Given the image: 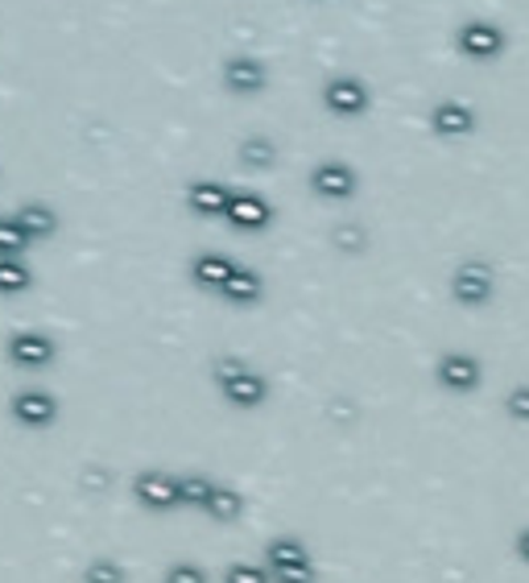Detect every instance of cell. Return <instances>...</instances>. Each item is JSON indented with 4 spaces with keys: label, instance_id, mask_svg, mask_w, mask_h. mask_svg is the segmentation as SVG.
Here are the masks:
<instances>
[{
    "label": "cell",
    "instance_id": "obj_1",
    "mask_svg": "<svg viewBox=\"0 0 529 583\" xmlns=\"http://www.w3.org/2000/svg\"><path fill=\"white\" fill-rule=\"evenodd\" d=\"M216 381H220L223 397H228L236 410H256V406H265V397H269L265 377L253 373V369H244V364L223 361L220 369H216Z\"/></svg>",
    "mask_w": 529,
    "mask_h": 583
},
{
    "label": "cell",
    "instance_id": "obj_2",
    "mask_svg": "<svg viewBox=\"0 0 529 583\" xmlns=\"http://www.w3.org/2000/svg\"><path fill=\"white\" fill-rule=\"evenodd\" d=\"M133 497H137L141 509L150 514H166V509H178L183 505V493H178V476L162 472V468H145L137 481H133Z\"/></svg>",
    "mask_w": 529,
    "mask_h": 583
},
{
    "label": "cell",
    "instance_id": "obj_3",
    "mask_svg": "<svg viewBox=\"0 0 529 583\" xmlns=\"http://www.w3.org/2000/svg\"><path fill=\"white\" fill-rule=\"evenodd\" d=\"M496 290V277L484 261H463L460 270L451 274V294L460 307H484Z\"/></svg>",
    "mask_w": 529,
    "mask_h": 583
},
{
    "label": "cell",
    "instance_id": "obj_4",
    "mask_svg": "<svg viewBox=\"0 0 529 583\" xmlns=\"http://www.w3.org/2000/svg\"><path fill=\"white\" fill-rule=\"evenodd\" d=\"M58 356V348L46 331H18V336H9V361L18 364V369H46V364Z\"/></svg>",
    "mask_w": 529,
    "mask_h": 583
},
{
    "label": "cell",
    "instance_id": "obj_5",
    "mask_svg": "<svg viewBox=\"0 0 529 583\" xmlns=\"http://www.w3.org/2000/svg\"><path fill=\"white\" fill-rule=\"evenodd\" d=\"M434 377H439V385L451 389V394H472L480 381H484V369H480V361L476 356H467V352H447L443 361H439V369H434Z\"/></svg>",
    "mask_w": 529,
    "mask_h": 583
},
{
    "label": "cell",
    "instance_id": "obj_6",
    "mask_svg": "<svg viewBox=\"0 0 529 583\" xmlns=\"http://www.w3.org/2000/svg\"><path fill=\"white\" fill-rule=\"evenodd\" d=\"M13 418L30 430H46L58 418V402L51 394H42V389H21L13 397Z\"/></svg>",
    "mask_w": 529,
    "mask_h": 583
},
{
    "label": "cell",
    "instance_id": "obj_7",
    "mask_svg": "<svg viewBox=\"0 0 529 583\" xmlns=\"http://www.w3.org/2000/svg\"><path fill=\"white\" fill-rule=\"evenodd\" d=\"M323 100L335 117H360V112L368 108V87L360 84V79L340 75V79H331V84H327Z\"/></svg>",
    "mask_w": 529,
    "mask_h": 583
},
{
    "label": "cell",
    "instance_id": "obj_8",
    "mask_svg": "<svg viewBox=\"0 0 529 583\" xmlns=\"http://www.w3.org/2000/svg\"><path fill=\"white\" fill-rule=\"evenodd\" d=\"M460 51L472 58H496L505 51V34L496 30L493 21H467L460 30Z\"/></svg>",
    "mask_w": 529,
    "mask_h": 583
},
{
    "label": "cell",
    "instance_id": "obj_9",
    "mask_svg": "<svg viewBox=\"0 0 529 583\" xmlns=\"http://www.w3.org/2000/svg\"><path fill=\"white\" fill-rule=\"evenodd\" d=\"M310 187L319 190L323 199H348L356 190V174H352V166H343V162H323L315 170V178H310Z\"/></svg>",
    "mask_w": 529,
    "mask_h": 583
},
{
    "label": "cell",
    "instance_id": "obj_10",
    "mask_svg": "<svg viewBox=\"0 0 529 583\" xmlns=\"http://www.w3.org/2000/svg\"><path fill=\"white\" fill-rule=\"evenodd\" d=\"M430 124H434V133H439V138H467V133H472V124H476V112L460 100H447V103L434 108Z\"/></svg>",
    "mask_w": 529,
    "mask_h": 583
},
{
    "label": "cell",
    "instance_id": "obj_11",
    "mask_svg": "<svg viewBox=\"0 0 529 583\" xmlns=\"http://www.w3.org/2000/svg\"><path fill=\"white\" fill-rule=\"evenodd\" d=\"M310 563V550L302 538H294V534H282V538H274L269 547H265V566L269 571H286V566H302Z\"/></svg>",
    "mask_w": 529,
    "mask_h": 583
},
{
    "label": "cell",
    "instance_id": "obj_12",
    "mask_svg": "<svg viewBox=\"0 0 529 583\" xmlns=\"http://www.w3.org/2000/svg\"><path fill=\"white\" fill-rule=\"evenodd\" d=\"M223 298L228 302H236V307H253L256 298H261V277L253 274V270H244V265H236V274L223 282Z\"/></svg>",
    "mask_w": 529,
    "mask_h": 583
},
{
    "label": "cell",
    "instance_id": "obj_13",
    "mask_svg": "<svg viewBox=\"0 0 529 583\" xmlns=\"http://www.w3.org/2000/svg\"><path fill=\"white\" fill-rule=\"evenodd\" d=\"M228 220L240 223V228H265V223L274 220V211H269V204H261L256 195H240L228 207Z\"/></svg>",
    "mask_w": 529,
    "mask_h": 583
},
{
    "label": "cell",
    "instance_id": "obj_14",
    "mask_svg": "<svg viewBox=\"0 0 529 583\" xmlns=\"http://www.w3.org/2000/svg\"><path fill=\"white\" fill-rule=\"evenodd\" d=\"M236 274V265L220 253H203V257L195 261V282L199 286H211V290H223V282Z\"/></svg>",
    "mask_w": 529,
    "mask_h": 583
},
{
    "label": "cell",
    "instance_id": "obj_15",
    "mask_svg": "<svg viewBox=\"0 0 529 583\" xmlns=\"http://www.w3.org/2000/svg\"><path fill=\"white\" fill-rule=\"evenodd\" d=\"M216 488H220V484L211 481V476H199V472H183V476H178L183 505H190V509H207V501L216 497Z\"/></svg>",
    "mask_w": 529,
    "mask_h": 583
},
{
    "label": "cell",
    "instance_id": "obj_16",
    "mask_svg": "<svg viewBox=\"0 0 529 583\" xmlns=\"http://www.w3.org/2000/svg\"><path fill=\"white\" fill-rule=\"evenodd\" d=\"M13 220H18L21 228H25V237H30V241H46V237L54 232V223H58V220H54L51 207H42V204L21 207Z\"/></svg>",
    "mask_w": 529,
    "mask_h": 583
},
{
    "label": "cell",
    "instance_id": "obj_17",
    "mask_svg": "<svg viewBox=\"0 0 529 583\" xmlns=\"http://www.w3.org/2000/svg\"><path fill=\"white\" fill-rule=\"evenodd\" d=\"M228 87L256 91V87H265V70L256 67L253 58H236V63H228Z\"/></svg>",
    "mask_w": 529,
    "mask_h": 583
},
{
    "label": "cell",
    "instance_id": "obj_18",
    "mask_svg": "<svg viewBox=\"0 0 529 583\" xmlns=\"http://www.w3.org/2000/svg\"><path fill=\"white\" fill-rule=\"evenodd\" d=\"M190 199H195V211H203V216H228V207H232V195L223 187H195Z\"/></svg>",
    "mask_w": 529,
    "mask_h": 583
},
{
    "label": "cell",
    "instance_id": "obj_19",
    "mask_svg": "<svg viewBox=\"0 0 529 583\" xmlns=\"http://www.w3.org/2000/svg\"><path fill=\"white\" fill-rule=\"evenodd\" d=\"M34 282V274L13 257H0V294H21Z\"/></svg>",
    "mask_w": 529,
    "mask_h": 583
},
{
    "label": "cell",
    "instance_id": "obj_20",
    "mask_svg": "<svg viewBox=\"0 0 529 583\" xmlns=\"http://www.w3.org/2000/svg\"><path fill=\"white\" fill-rule=\"evenodd\" d=\"M124 580L129 575H124V566L117 559H91L84 566V583H124Z\"/></svg>",
    "mask_w": 529,
    "mask_h": 583
},
{
    "label": "cell",
    "instance_id": "obj_21",
    "mask_svg": "<svg viewBox=\"0 0 529 583\" xmlns=\"http://www.w3.org/2000/svg\"><path fill=\"white\" fill-rule=\"evenodd\" d=\"M203 514L216 517V521H232V517H240V497L232 488H216V497L207 501Z\"/></svg>",
    "mask_w": 529,
    "mask_h": 583
},
{
    "label": "cell",
    "instance_id": "obj_22",
    "mask_svg": "<svg viewBox=\"0 0 529 583\" xmlns=\"http://www.w3.org/2000/svg\"><path fill=\"white\" fill-rule=\"evenodd\" d=\"M25 244H30V237L18 220H0V257H18Z\"/></svg>",
    "mask_w": 529,
    "mask_h": 583
},
{
    "label": "cell",
    "instance_id": "obj_23",
    "mask_svg": "<svg viewBox=\"0 0 529 583\" xmlns=\"http://www.w3.org/2000/svg\"><path fill=\"white\" fill-rule=\"evenodd\" d=\"M223 583H274V571L256 563H232L223 571Z\"/></svg>",
    "mask_w": 529,
    "mask_h": 583
},
{
    "label": "cell",
    "instance_id": "obj_24",
    "mask_svg": "<svg viewBox=\"0 0 529 583\" xmlns=\"http://www.w3.org/2000/svg\"><path fill=\"white\" fill-rule=\"evenodd\" d=\"M162 583H207V571L199 563H170Z\"/></svg>",
    "mask_w": 529,
    "mask_h": 583
},
{
    "label": "cell",
    "instance_id": "obj_25",
    "mask_svg": "<svg viewBox=\"0 0 529 583\" xmlns=\"http://www.w3.org/2000/svg\"><path fill=\"white\" fill-rule=\"evenodd\" d=\"M319 571L315 563H302V566H286V571H274V583H315Z\"/></svg>",
    "mask_w": 529,
    "mask_h": 583
},
{
    "label": "cell",
    "instance_id": "obj_26",
    "mask_svg": "<svg viewBox=\"0 0 529 583\" xmlns=\"http://www.w3.org/2000/svg\"><path fill=\"white\" fill-rule=\"evenodd\" d=\"M505 410H509V418H517V422H529V385H517L509 394V402H505Z\"/></svg>",
    "mask_w": 529,
    "mask_h": 583
},
{
    "label": "cell",
    "instance_id": "obj_27",
    "mask_svg": "<svg viewBox=\"0 0 529 583\" xmlns=\"http://www.w3.org/2000/svg\"><path fill=\"white\" fill-rule=\"evenodd\" d=\"M244 157H249V162H265V166H269V162H274V145H269V141H265V145H261V141H249V145H244Z\"/></svg>",
    "mask_w": 529,
    "mask_h": 583
},
{
    "label": "cell",
    "instance_id": "obj_28",
    "mask_svg": "<svg viewBox=\"0 0 529 583\" xmlns=\"http://www.w3.org/2000/svg\"><path fill=\"white\" fill-rule=\"evenodd\" d=\"M513 550H517V559L529 566V526H526V530H517V538H513Z\"/></svg>",
    "mask_w": 529,
    "mask_h": 583
}]
</instances>
